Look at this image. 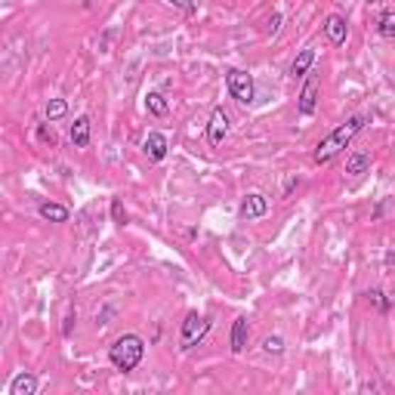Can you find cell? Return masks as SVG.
<instances>
[{
    "instance_id": "6da1fadb",
    "label": "cell",
    "mask_w": 395,
    "mask_h": 395,
    "mask_svg": "<svg viewBox=\"0 0 395 395\" xmlns=\"http://www.w3.org/2000/svg\"><path fill=\"white\" fill-rule=\"evenodd\" d=\"M364 121H367L364 114H355V118H349L346 124H340V127L330 133V136L321 139L318 146H315V155H312V158H315V164H328V161H334L340 151H343L349 142H352L358 133L364 130Z\"/></svg>"
},
{
    "instance_id": "7a4b0ae2",
    "label": "cell",
    "mask_w": 395,
    "mask_h": 395,
    "mask_svg": "<svg viewBox=\"0 0 395 395\" xmlns=\"http://www.w3.org/2000/svg\"><path fill=\"white\" fill-rule=\"evenodd\" d=\"M142 358H146V340L136 334H124L109 346V362L114 371H124V374L136 371Z\"/></svg>"
},
{
    "instance_id": "3957f363",
    "label": "cell",
    "mask_w": 395,
    "mask_h": 395,
    "mask_svg": "<svg viewBox=\"0 0 395 395\" xmlns=\"http://www.w3.org/2000/svg\"><path fill=\"white\" fill-rule=\"evenodd\" d=\"M226 87H229V93L235 102L241 105H250L254 102V93H256V87H254V75L244 68H229L226 71Z\"/></svg>"
},
{
    "instance_id": "277c9868",
    "label": "cell",
    "mask_w": 395,
    "mask_h": 395,
    "mask_svg": "<svg viewBox=\"0 0 395 395\" xmlns=\"http://www.w3.org/2000/svg\"><path fill=\"white\" fill-rule=\"evenodd\" d=\"M207 330H210V318L198 315V312H188L185 321H183V328H179V349L198 346L204 337H207Z\"/></svg>"
},
{
    "instance_id": "5b68a950",
    "label": "cell",
    "mask_w": 395,
    "mask_h": 395,
    "mask_svg": "<svg viewBox=\"0 0 395 395\" xmlns=\"http://www.w3.org/2000/svg\"><path fill=\"white\" fill-rule=\"evenodd\" d=\"M229 136V114L217 109L210 114V124H207V142L210 146H222V139Z\"/></svg>"
},
{
    "instance_id": "8992f818",
    "label": "cell",
    "mask_w": 395,
    "mask_h": 395,
    "mask_svg": "<svg viewBox=\"0 0 395 395\" xmlns=\"http://www.w3.org/2000/svg\"><path fill=\"white\" fill-rule=\"evenodd\" d=\"M167 148H170V142H167L164 133H158V130H151L148 136H146V142H142V151H146V158L155 161V164L167 158Z\"/></svg>"
},
{
    "instance_id": "52a82bcc",
    "label": "cell",
    "mask_w": 395,
    "mask_h": 395,
    "mask_svg": "<svg viewBox=\"0 0 395 395\" xmlns=\"http://www.w3.org/2000/svg\"><path fill=\"white\" fill-rule=\"evenodd\" d=\"M266 213H269L266 195H259V192L244 195V201H241V217H244V220H259V217H266Z\"/></svg>"
},
{
    "instance_id": "ba28073f",
    "label": "cell",
    "mask_w": 395,
    "mask_h": 395,
    "mask_svg": "<svg viewBox=\"0 0 395 395\" xmlns=\"http://www.w3.org/2000/svg\"><path fill=\"white\" fill-rule=\"evenodd\" d=\"M296 109H300V114H306V118H309V114H315V109H318V80L315 77H309L306 84H303Z\"/></svg>"
},
{
    "instance_id": "9c48e42d",
    "label": "cell",
    "mask_w": 395,
    "mask_h": 395,
    "mask_svg": "<svg viewBox=\"0 0 395 395\" xmlns=\"http://www.w3.org/2000/svg\"><path fill=\"white\" fill-rule=\"evenodd\" d=\"M325 34H328V40L334 43V47H343L346 43V34H349V25H346V19L343 16H328L325 19Z\"/></svg>"
},
{
    "instance_id": "30bf717a",
    "label": "cell",
    "mask_w": 395,
    "mask_h": 395,
    "mask_svg": "<svg viewBox=\"0 0 395 395\" xmlns=\"http://www.w3.org/2000/svg\"><path fill=\"white\" fill-rule=\"evenodd\" d=\"M68 136H71V146H75V148H87L90 146V118H87V114L75 118V124H71V130H68Z\"/></svg>"
},
{
    "instance_id": "8fae6325",
    "label": "cell",
    "mask_w": 395,
    "mask_h": 395,
    "mask_svg": "<svg viewBox=\"0 0 395 395\" xmlns=\"http://www.w3.org/2000/svg\"><path fill=\"white\" fill-rule=\"evenodd\" d=\"M315 65V47H306V50H300V56H296L291 62V77H303V75H309V68Z\"/></svg>"
},
{
    "instance_id": "7c38bea8",
    "label": "cell",
    "mask_w": 395,
    "mask_h": 395,
    "mask_svg": "<svg viewBox=\"0 0 395 395\" xmlns=\"http://www.w3.org/2000/svg\"><path fill=\"white\" fill-rule=\"evenodd\" d=\"M38 392V377L34 374H16L13 383H10V395H34Z\"/></svg>"
},
{
    "instance_id": "4fadbf2b",
    "label": "cell",
    "mask_w": 395,
    "mask_h": 395,
    "mask_svg": "<svg viewBox=\"0 0 395 395\" xmlns=\"http://www.w3.org/2000/svg\"><path fill=\"white\" fill-rule=\"evenodd\" d=\"M247 349V318L238 315L235 325H232V352L241 355Z\"/></svg>"
},
{
    "instance_id": "5bb4252c",
    "label": "cell",
    "mask_w": 395,
    "mask_h": 395,
    "mask_svg": "<svg viewBox=\"0 0 395 395\" xmlns=\"http://www.w3.org/2000/svg\"><path fill=\"white\" fill-rule=\"evenodd\" d=\"M371 170V155H364V151H349L346 158V173L349 176H362Z\"/></svg>"
},
{
    "instance_id": "9a60e30c",
    "label": "cell",
    "mask_w": 395,
    "mask_h": 395,
    "mask_svg": "<svg viewBox=\"0 0 395 395\" xmlns=\"http://www.w3.org/2000/svg\"><path fill=\"white\" fill-rule=\"evenodd\" d=\"M38 213L47 222H68V207H62V204H53V201H43Z\"/></svg>"
},
{
    "instance_id": "2e32d148",
    "label": "cell",
    "mask_w": 395,
    "mask_h": 395,
    "mask_svg": "<svg viewBox=\"0 0 395 395\" xmlns=\"http://www.w3.org/2000/svg\"><path fill=\"white\" fill-rule=\"evenodd\" d=\"M146 112H148V114H155V118H167L170 105H167V99H164V96L151 90V93L146 96Z\"/></svg>"
},
{
    "instance_id": "e0dca14e",
    "label": "cell",
    "mask_w": 395,
    "mask_h": 395,
    "mask_svg": "<svg viewBox=\"0 0 395 395\" xmlns=\"http://www.w3.org/2000/svg\"><path fill=\"white\" fill-rule=\"evenodd\" d=\"M68 114V102L65 99H50L47 102V121H59Z\"/></svg>"
},
{
    "instance_id": "ac0fdd59",
    "label": "cell",
    "mask_w": 395,
    "mask_h": 395,
    "mask_svg": "<svg viewBox=\"0 0 395 395\" xmlns=\"http://www.w3.org/2000/svg\"><path fill=\"white\" fill-rule=\"evenodd\" d=\"M377 28H380V34H383V38L395 40V13H386L383 19H380V25H377Z\"/></svg>"
},
{
    "instance_id": "d6986e66",
    "label": "cell",
    "mask_w": 395,
    "mask_h": 395,
    "mask_svg": "<svg viewBox=\"0 0 395 395\" xmlns=\"http://www.w3.org/2000/svg\"><path fill=\"white\" fill-rule=\"evenodd\" d=\"M263 352H269V355H281V352H284V340H281V337H266V340H263Z\"/></svg>"
},
{
    "instance_id": "ffe728a7",
    "label": "cell",
    "mask_w": 395,
    "mask_h": 395,
    "mask_svg": "<svg viewBox=\"0 0 395 395\" xmlns=\"http://www.w3.org/2000/svg\"><path fill=\"white\" fill-rule=\"evenodd\" d=\"M167 4H173L179 13H185V16H195L198 13V4L195 0H167Z\"/></svg>"
},
{
    "instance_id": "44dd1931",
    "label": "cell",
    "mask_w": 395,
    "mask_h": 395,
    "mask_svg": "<svg viewBox=\"0 0 395 395\" xmlns=\"http://www.w3.org/2000/svg\"><path fill=\"white\" fill-rule=\"evenodd\" d=\"M367 300H371V303H374V306L380 309V312H386V309H389V300H386V293H383V291H371V293H367Z\"/></svg>"
},
{
    "instance_id": "7402d4cb",
    "label": "cell",
    "mask_w": 395,
    "mask_h": 395,
    "mask_svg": "<svg viewBox=\"0 0 395 395\" xmlns=\"http://www.w3.org/2000/svg\"><path fill=\"white\" fill-rule=\"evenodd\" d=\"M281 13H272V16H269V22H266V34H278V31H281Z\"/></svg>"
},
{
    "instance_id": "603a6c76",
    "label": "cell",
    "mask_w": 395,
    "mask_h": 395,
    "mask_svg": "<svg viewBox=\"0 0 395 395\" xmlns=\"http://www.w3.org/2000/svg\"><path fill=\"white\" fill-rule=\"evenodd\" d=\"M112 217H114V222H127V213H124V207H121V201H112Z\"/></svg>"
},
{
    "instance_id": "cb8c5ba5",
    "label": "cell",
    "mask_w": 395,
    "mask_h": 395,
    "mask_svg": "<svg viewBox=\"0 0 395 395\" xmlns=\"http://www.w3.org/2000/svg\"><path fill=\"white\" fill-rule=\"evenodd\" d=\"M75 321H77V315H75V312H71V315L65 318V328H62V334H65V337L71 334V325H75Z\"/></svg>"
}]
</instances>
